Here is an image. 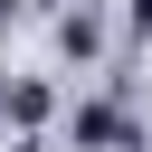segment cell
<instances>
[{"instance_id":"obj_1","label":"cell","mask_w":152,"mask_h":152,"mask_svg":"<svg viewBox=\"0 0 152 152\" xmlns=\"http://www.w3.org/2000/svg\"><path fill=\"white\" fill-rule=\"evenodd\" d=\"M114 133H124L114 104H86V114H76V142H114Z\"/></svg>"},{"instance_id":"obj_2","label":"cell","mask_w":152,"mask_h":152,"mask_svg":"<svg viewBox=\"0 0 152 152\" xmlns=\"http://www.w3.org/2000/svg\"><path fill=\"white\" fill-rule=\"evenodd\" d=\"M133 28H142V38H152V0H133Z\"/></svg>"}]
</instances>
